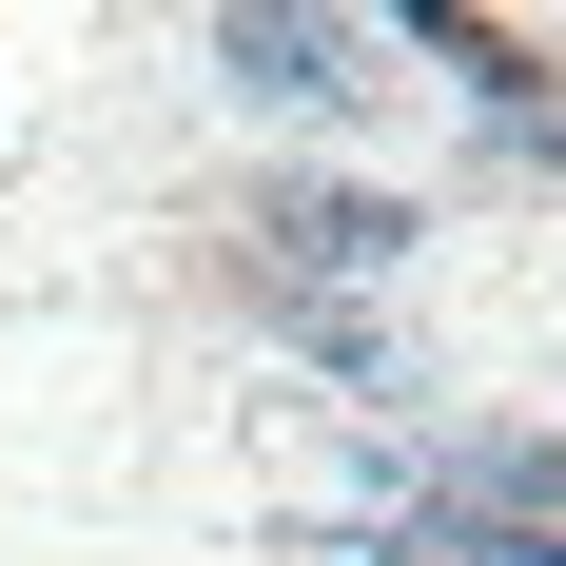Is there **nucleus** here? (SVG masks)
I'll return each instance as SVG.
<instances>
[{
	"label": "nucleus",
	"instance_id": "nucleus-3",
	"mask_svg": "<svg viewBox=\"0 0 566 566\" xmlns=\"http://www.w3.org/2000/svg\"><path fill=\"white\" fill-rule=\"evenodd\" d=\"M254 234H274V274H391V254H410V216H391V196H333V176L254 196Z\"/></svg>",
	"mask_w": 566,
	"mask_h": 566
},
{
	"label": "nucleus",
	"instance_id": "nucleus-2",
	"mask_svg": "<svg viewBox=\"0 0 566 566\" xmlns=\"http://www.w3.org/2000/svg\"><path fill=\"white\" fill-rule=\"evenodd\" d=\"M430 489H450V527L489 509V547H509V527H566V430H450Z\"/></svg>",
	"mask_w": 566,
	"mask_h": 566
},
{
	"label": "nucleus",
	"instance_id": "nucleus-1",
	"mask_svg": "<svg viewBox=\"0 0 566 566\" xmlns=\"http://www.w3.org/2000/svg\"><path fill=\"white\" fill-rule=\"evenodd\" d=\"M216 78H234V98L333 117V98H371V40H352V20H274V0H234V20H216Z\"/></svg>",
	"mask_w": 566,
	"mask_h": 566
},
{
	"label": "nucleus",
	"instance_id": "nucleus-4",
	"mask_svg": "<svg viewBox=\"0 0 566 566\" xmlns=\"http://www.w3.org/2000/svg\"><path fill=\"white\" fill-rule=\"evenodd\" d=\"M430 59H450V78H489V98L527 117V40H509V20H430Z\"/></svg>",
	"mask_w": 566,
	"mask_h": 566
},
{
	"label": "nucleus",
	"instance_id": "nucleus-6",
	"mask_svg": "<svg viewBox=\"0 0 566 566\" xmlns=\"http://www.w3.org/2000/svg\"><path fill=\"white\" fill-rule=\"evenodd\" d=\"M527 157H566V117H527Z\"/></svg>",
	"mask_w": 566,
	"mask_h": 566
},
{
	"label": "nucleus",
	"instance_id": "nucleus-5",
	"mask_svg": "<svg viewBox=\"0 0 566 566\" xmlns=\"http://www.w3.org/2000/svg\"><path fill=\"white\" fill-rule=\"evenodd\" d=\"M371 566H527V547H489V527H450V509H430L410 547H371Z\"/></svg>",
	"mask_w": 566,
	"mask_h": 566
}]
</instances>
